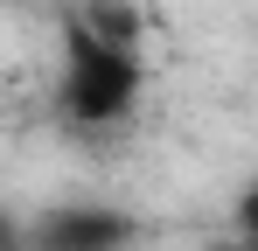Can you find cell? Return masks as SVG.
Listing matches in <instances>:
<instances>
[{
	"instance_id": "obj_1",
	"label": "cell",
	"mask_w": 258,
	"mask_h": 251,
	"mask_svg": "<svg viewBox=\"0 0 258 251\" xmlns=\"http://www.w3.org/2000/svg\"><path fill=\"white\" fill-rule=\"evenodd\" d=\"M140 91H147V63L126 35L98 28L91 14H63V77H56V112L70 133H119L140 112Z\"/></svg>"
},
{
	"instance_id": "obj_2",
	"label": "cell",
	"mask_w": 258,
	"mask_h": 251,
	"mask_svg": "<svg viewBox=\"0 0 258 251\" xmlns=\"http://www.w3.org/2000/svg\"><path fill=\"white\" fill-rule=\"evenodd\" d=\"M140 244V216L98 196H63L28 216V251H133Z\"/></svg>"
},
{
	"instance_id": "obj_3",
	"label": "cell",
	"mask_w": 258,
	"mask_h": 251,
	"mask_svg": "<svg viewBox=\"0 0 258 251\" xmlns=\"http://www.w3.org/2000/svg\"><path fill=\"white\" fill-rule=\"evenodd\" d=\"M230 223H237V237H258V181L237 189V203H230Z\"/></svg>"
},
{
	"instance_id": "obj_4",
	"label": "cell",
	"mask_w": 258,
	"mask_h": 251,
	"mask_svg": "<svg viewBox=\"0 0 258 251\" xmlns=\"http://www.w3.org/2000/svg\"><path fill=\"white\" fill-rule=\"evenodd\" d=\"M0 251H28V216L14 203H0Z\"/></svg>"
},
{
	"instance_id": "obj_5",
	"label": "cell",
	"mask_w": 258,
	"mask_h": 251,
	"mask_svg": "<svg viewBox=\"0 0 258 251\" xmlns=\"http://www.w3.org/2000/svg\"><path fill=\"white\" fill-rule=\"evenodd\" d=\"M203 251H244V244H237V237H223V244H203Z\"/></svg>"
},
{
	"instance_id": "obj_6",
	"label": "cell",
	"mask_w": 258,
	"mask_h": 251,
	"mask_svg": "<svg viewBox=\"0 0 258 251\" xmlns=\"http://www.w3.org/2000/svg\"><path fill=\"white\" fill-rule=\"evenodd\" d=\"M237 244H244V251H258V237H237Z\"/></svg>"
}]
</instances>
